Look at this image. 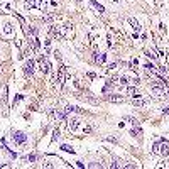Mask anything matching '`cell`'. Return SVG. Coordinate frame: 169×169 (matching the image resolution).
Wrapping results in <instances>:
<instances>
[{
	"instance_id": "obj_6",
	"label": "cell",
	"mask_w": 169,
	"mask_h": 169,
	"mask_svg": "<svg viewBox=\"0 0 169 169\" xmlns=\"http://www.w3.org/2000/svg\"><path fill=\"white\" fill-rule=\"evenodd\" d=\"M161 156H168L169 154V144L164 140V139H161V152H159Z\"/></svg>"
},
{
	"instance_id": "obj_19",
	"label": "cell",
	"mask_w": 169,
	"mask_h": 169,
	"mask_svg": "<svg viewBox=\"0 0 169 169\" xmlns=\"http://www.w3.org/2000/svg\"><path fill=\"white\" fill-rule=\"evenodd\" d=\"M120 83H122V85H127V83H129V78H127V76H122V78H120Z\"/></svg>"
},
{
	"instance_id": "obj_1",
	"label": "cell",
	"mask_w": 169,
	"mask_h": 169,
	"mask_svg": "<svg viewBox=\"0 0 169 169\" xmlns=\"http://www.w3.org/2000/svg\"><path fill=\"white\" fill-rule=\"evenodd\" d=\"M46 0H25V7L27 9H32V7H37L41 10H44L46 9Z\"/></svg>"
},
{
	"instance_id": "obj_2",
	"label": "cell",
	"mask_w": 169,
	"mask_h": 169,
	"mask_svg": "<svg viewBox=\"0 0 169 169\" xmlns=\"http://www.w3.org/2000/svg\"><path fill=\"white\" fill-rule=\"evenodd\" d=\"M39 68H41V71H42V73H49L51 64H49V61H47L46 57H39Z\"/></svg>"
},
{
	"instance_id": "obj_12",
	"label": "cell",
	"mask_w": 169,
	"mask_h": 169,
	"mask_svg": "<svg viewBox=\"0 0 169 169\" xmlns=\"http://www.w3.org/2000/svg\"><path fill=\"white\" fill-rule=\"evenodd\" d=\"M152 152H154V154H159V152H161V140L152 146Z\"/></svg>"
},
{
	"instance_id": "obj_7",
	"label": "cell",
	"mask_w": 169,
	"mask_h": 169,
	"mask_svg": "<svg viewBox=\"0 0 169 169\" xmlns=\"http://www.w3.org/2000/svg\"><path fill=\"white\" fill-rule=\"evenodd\" d=\"M64 78H66V66H63V68H61V69H59V75H57V81H59V83H63V81H64Z\"/></svg>"
},
{
	"instance_id": "obj_21",
	"label": "cell",
	"mask_w": 169,
	"mask_h": 169,
	"mask_svg": "<svg viewBox=\"0 0 169 169\" xmlns=\"http://www.w3.org/2000/svg\"><path fill=\"white\" fill-rule=\"evenodd\" d=\"M57 137H59V132L54 130V134H53V140H57Z\"/></svg>"
},
{
	"instance_id": "obj_3",
	"label": "cell",
	"mask_w": 169,
	"mask_h": 169,
	"mask_svg": "<svg viewBox=\"0 0 169 169\" xmlns=\"http://www.w3.org/2000/svg\"><path fill=\"white\" fill-rule=\"evenodd\" d=\"M12 137H14V142H15V144H24V142L27 140V137H25L24 132H14Z\"/></svg>"
},
{
	"instance_id": "obj_24",
	"label": "cell",
	"mask_w": 169,
	"mask_h": 169,
	"mask_svg": "<svg viewBox=\"0 0 169 169\" xmlns=\"http://www.w3.org/2000/svg\"><path fill=\"white\" fill-rule=\"evenodd\" d=\"M78 2H79V0H78Z\"/></svg>"
},
{
	"instance_id": "obj_17",
	"label": "cell",
	"mask_w": 169,
	"mask_h": 169,
	"mask_svg": "<svg viewBox=\"0 0 169 169\" xmlns=\"http://www.w3.org/2000/svg\"><path fill=\"white\" fill-rule=\"evenodd\" d=\"M61 149H63V150H66V152H75V150H73V147H71V146H66V144H64V146H63Z\"/></svg>"
},
{
	"instance_id": "obj_18",
	"label": "cell",
	"mask_w": 169,
	"mask_h": 169,
	"mask_svg": "<svg viewBox=\"0 0 169 169\" xmlns=\"http://www.w3.org/2000/svg\"><path fill=\"white\" fill-rule=\"evenodd\" d=\"M36 159H37V156H36V154H31V156H27V161H31V162H34Z\"/></svg>"
},
{
	"instance_id": "obj_8",
	"label": "cell",
	"mask_w": 169,
	"mask_h": 169,
	"mask_svg": "<svg viewBox=\"0 0 169 169\" xmlns=\"http://www.w3.org/2000/svg\"><path fill=\"white\" fill-rule=\"evenodd\" d=\"M129 24H130V25L135 29V31H139V29H140V25H139L137 19H134V17H129Z\"/></svg>"
},
{
	"instance_id": "obj_14",
	"label": "cell",
	"mask_w": 169,
	"mask_h": 169,
	"mask_svg": "<svg viewBox=\"0 0 169 169\" xmlns=\"http://www.w3.org/2000/svg\"><path fill=\"white\" fill-rule=\"evenodd\" d=\"M132 135H134V137H140V135H142V130H140V129H137V127H135V129H134V130L130 132Z\"/></svg>"
},
{
	"instance_id": "obj_22",
	"label": "cell",
	"mask_w": 169,
	"mask_h": 169,
	"mask_svg": "<svg viewBox=\"0 0 169 169\" xmlns=\"http://www.w3.org/2000/svg\"><path fill=\"white\" fill-rule=\"evenodd\" d=\"M127 120H129V122H132V124H137V120H135V118H132V117H127Z\"/></svg>"
},
{
	"instance_id": "obj_5",
	"label": "cell",
	"mask_w": 169,
	"mask_h": 169,
	"mask_svg": "<svg viewBox=\"0 0 169 169\" xmlns=\"http://www.w3.org/2000/svg\"><path fill=\"white\" fill-rule=\"evenodd\" d=\"M78 125H79V120H78V118H71V120L68 122V130L75 132L76 129H78Z\"/></svg>"
},
{
	"instance_id": "obj_13",
	"label": "cell",
	"mask_w": 169,
	"mask_h": 169,
	"mask_svg": "<svg viewBox=\"0 0 169 169\" xmlns=\"http://www.w3.org/2000/svg\"><path fill=\"white\" fill-rule=\"evenodd\" d=\"M134 105H135V107H146L147 102H144V100H134Z\"/></svg>"
},
{
	"instance_id": "obj_20",
	"label": "cell",
	"mask_w": 169,
	"mask_h": 169,
	"mask_svg": "<svg viewBox=\"0 0 169 169\" xmlns=\"http://www.w3.org/2000/svg\"><path fill=\"white\" fill-rule=\"evenodd\" d=\"M146 54H147L149 57H152V59H154V57H157V54H156V53H150V51H146Z\"/></svg>"
},
{
	"instance_id": "obj_9",
	"label": "cell",
	"mask_w": 169,
	"mask_h": 169,
	"mask_svg": "<svg viewBox=\"0 0 169 169\" xmlns=\"http://www.w3.org/2000/svg\"><path fill=\"white\" fill-rule=\"evenodd\" d=\"M90 3L93 5V7H95V9H96V10H98V12H100V14H103V12H105V9H103V5H100L98 2H95V0H92Z\"/></svg>"
},
{
	"instance_id": "obj_23",
	"label": "cell",
	"mask_w": 169,
	"mask_h": 169,
	"mask_svg": "<svg viewBox=\"0 0 169 169\" xmlns=\"http://www.w3.org/2000/svg\"><path fill=\"white\" fill-rule=\"evenodd\" d=\"M162 112H164V113H169V107H166V108H164Z\"/></svg>"
},
{
	"instance_id": "obj_15",
	"label": "cell",
	"mask_w": 169,
	"mask_h": 169,
	"mask_svg": "<svg viewBox=\"0 0 169 169\" xmlns=\"http://www.w3.org/2000/svg\"><path fill=\"white\" fill-rule=\"evenodd\" d=\"M7 88H5V86H3V88H2V96H0V102H3V103H5V100H7Z\"/></svg>"
},
{
	"instance_id": "obj_11",
	"label": "cell",
	"mask_w": 169,
	"mask_h": 169,
	"mask_svg": "<svg viewBox=\"0 0 169 169\" xmlns=\"http://www.w3.org/2000/svg\"><path fill=\"white\" fill-rule=\"evenodd\" d=\"M127 93L132 95V96H140V92H137V90H135V88H132V86L127 88Z\"/></svg>"
},
{
	"instance_id": "obj_4",
	"label": "cell",
	"mask_w": 169,
	"mask_h": 169,
	"mask_svg": "<svg viewBox=\"0 0 169 169\" xmlns=\"http://www.w3.org/2000/svg\"><path fill=\"white\" fill-rule=\"evenodd\" d=\"M24 73L27 76H32V73H34V61H32V59L25 61V64H24Z\"/></svg>"
},
{
	"instance_id": "obj_10",
	"label": "cell",
	"mask_w": 169,
	"mask_h": 169,
	"mask_svg": "<svg viewBox=\"0 0 169 169\" xmlns=\"http://www.w3.org/2000/svg\"><path fill=\"white\" fill-rule=\"evenodd\" d=\"M110 102H115V103H118V102H124V96H118V95H110V96H107Z\"/></svg>"
},
{
	"instance_id": "obj_16",
	"label": "cell",
	"mask_w": 169,
	"mask_h": 169,
	"mask_svg": "<svg viewBox=\"0 0 169 169\" xmlns=\"http://www.w3.org/2000/svg\"><path fill=\"white\" fill-rule=\"evenodd\" d=\"M95 61H96V63H103V61H105V54H96V56H95Z\"/></svg>"
}]
</instances>
